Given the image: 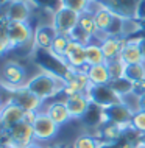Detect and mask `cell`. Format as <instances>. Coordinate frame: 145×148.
I'll return each mask as SVG.
<instances>
[{
	"mask_svg": "<svg viewBox=\"0 0 145 148\" xmlns=\"http://www.w3.org/2000/svg\"><path fill=\"white\" fill-rule=\"evenodd\" d=\"M64 84H66V81L63 79V77L53 73V72L42 70L28 79L25 87L45 103L50 100H55L59 94H63Z\"/></svg>",
	"mask_w": 145,
	"mask_h": 148,
	"instance_id": "1",
	"label": "cell"
},
{
	"mask_svg": "<svg viewBox=\"0 0 145 148\" xmlns=\"http://www.w3.org/2000/svg\"><path fill=\"white\" fill-rule=\"evenodd\" d=\"M2 84L3 87L10 89L11 92L25 87L28 83V73L27 69L22 66L21 62L16 61H8L2 69Z\"/></svg>",
	"mask_w": 145,
	"mask_h": 148,
	"instance_id": "2",
	"label": "cell"
},
{
	"mask_svg": "<svg viewBox=\"0 0 145 148\" xmlns=\"http://www.w3.org/2000/svg\"><path fill=\"white\" fill-rule=\"evenodd\" d=\"M31 126H33V131H34V139L38 143H50L53 139L58 136L59 133V125H56V123L52 120L48 115L45 114V111H38V114H36V119L34 122L31 123Z\"/></svg>",
	"mask_w": 145,
	"mask_h": 148,
	"instance_id": "3",
	"label": "cell"
},
{
	"mask_svg": "<svg viewBox=\"0 0 145 148\" xmlns=\"http://www.w3.org/2000/svg\"><path fill=\"white\" fill-rule=\"evenodd\" d=\"M0 28L3 30L8 42H10V49L25 45L34 36V31L27 22H6L0 25Z\"/></svg>",
	"mask_w": 145,
	"mask_h": 148,
	"instance_id": "4",
	"label": "cell"
},
{
	"mask_svg": "<svg viewBox=\"0 0 145 148\" xmlns=\"http://www.w3.org/2000/svg\"><path fill=\"white\" fill-rule=\"evenodd\" d=\"M5 134H6L5 140L0 143H6V145L13 147V148H28L36 142L33 126H31V123L25 122V120L17 123L14 128H11Z\"/></svg>",
	"mask_w": 145,
	"mask_h": 148,
	"instance_id": "5",
	"label": "cell"
},
{
	"mask_svg": "<svg viewBox=\"0 0 145 148\" xmlns=\"http://www.w3.org/2000/svg\"><path fill=\"white\" fill-rule=\"evenodd\" d=\"M86 95L89 97L91 103L98 106L100 109H106L122 101V97L115 94V90L108 84V86H94L91 84L86 90Z\"/></svg>",
	"mask_w": 145,
	"mask_h": 148,
	"instance_id": "6",
	"label": "cell"
},
{
	"mask_svg": "<svg viewBox=\"0 0 145 148\" xmlns=\"http://www.w3.org/2000/svg\"><path fill=\"white\" fill-rule=\"evenodd\" d=\"M100 125L103 123H108V122H112V123H117V125L123 126V128H130L131 125V117H133V111L128 108L125 103H117V105L111 106V108H106V109H102L100 111Z\"/></svg>",
	"mask_w": 145,
	"mask_h": 148,
	"instance_id": "7",
	"label": "cell"
},
{
	"mask_svg": "<svg viewBox=\"0 0 145 148\" xmlns=\"http://www.w3.org/2000/svg\"><path fill=\"white\" fill-rule=\"evenodd\" d=\"M140 0H100L104 8L122 19H137V8Z\"/></svg>",
	"mask_w": 145,
	"mask_h": 148,
	"instance_id": "8",
	"label": "cell"
},
{
	"mask_svg": "<svg viewBox=\"0 0 145 148\" xmlns=\"http://www.w3.org/2000/svg\"><path fill=\"white\" fill-rule=\"evenodd\" d=\"M80 22V14L75 11L69 10V8L61 6L58 11L55 13V21H53V27L56 28L59 34H70Z\"/></svg>",
	"mask_w": 145,
	"mask_h": 148,
	"instance_id": "9",
	"label": "cell"
},
{
	"mask_svg": "<svg viewBox=\"0 0 145 148\" xmlns=\"http://www.w3.org/2000/svg\"><path fill=\"white\" fill-rule=\"evenodd\" d=\"M23 120H25V111L10 100L3 108V111L0 112V128L3 133H8L11 128H14L17 123L23 122Z\"/></svg>",
	"mask_w": 145,
	"mask_h": 148,
	"instance_id": "10",
	"label": "cell"
},
{
	"mask_svg": "<svg viewBox=\"0 0 145 148\" xmlns=\"http://www.w3.org/2000/svg\"><path fill=\"white\" fill-rule=\"evenodd\" d=\"M42 111H45V114L59 126H64L66 123H69L72 120V115L69 112V108H67L64 98L63 100L55 98V100H50V101L44 103Z\"/></svg>",
	"mask_w": 145,
	"mask_h": 148,
	"instance_id": "11",
	"label": "cell"
},
{
	"mask_svg": "<svg viewBox=\"0 0 145 148\" xmlns=\"http://www.w3.org/2000/svg\"><path fill=\"white\" fill-rule=\"evenodd\" d=\"M11 101L19 105L25 112L30 111H41L44 108V101L38 98L33 92H30L27 87H21V89L11 92Z\"/></svg>",
	"mask_w": 145,
	"mask_h": 148,
	"instance_id": "12",
	"label": "cell"
},
{
	"mask_svg": "<svg viewBox=\"0 0 145 148\" xmlns=\"http://www.w3.org/2000/svg\"><path fill=\"white\" fill-rule=\"evenodd\" d=\"M100 41V45H102L103 55L106 62L114 61V59L120 58V53H122L125 44H126L128 38H123V36H106L104 34Z\"/></svg>",
	"mask_w": 145,
	"mask_h": 148,
	"instance_id": "13",
	"label": "cell"
},
{
	"mask_svg": "<svg viewBox=\"0 0 145 148\" xmlns=\"http://www.w3.org/2000/svg\"><path fill=\"white\" fill-rule=\"evenodd\" d=\"M63 59H64V62H66V66L70 67V69H74V70L81 69V67H84L87 64V61H86V45H83V44H80L76 41H70Z\"/></svg>",
	"mask_w": 145,
	"mask_h": 148,
	"instance_id": "14",
	"label": "cell"
},
{
	"mask_svg": "<svg viewBox=\"0 0 145 148\" xmlns=\"http://www.w3.org/2000/svg\"><path fill=\"white\" fill-rule=\"evenodd\" d=\"M64 100H66V105L69 108L72 119H83L84 115L89 112L91 105H92L86 94H76V95H72V97H67Z\"/></svg>",
	"mask_w": 145,
	"mask_h": 148,
	"instance_id": "15",
	"label": "cell"
},
{
	"mask_svg": "<svg viewBox=\"0 0 145 148\" xmlns=\"http://www.w3.org/2000/svg\"><path fill=\"white\" fill-rule=\"evenodd\" d=\"M31 14L30 5L27 0H11L5 11V17L8 22H28Z\"/></svg>",
	"mask_w": 145,
	"mask_h": 148,
	"instance_id": "16",
	"label": "cell"
},
{
	"mask_svg": "<svg viewBox=\"0 0 145 148\" xmlns=\"http://www.w3.org/2000/svg\"><path fill=\"white\" fill-rule=\"evenodd\" d=\"M91 13L94 14V19H95L97 27H98L100 34H106L108 30L111 28L112 22H114V17H115V16L112 14L111 11L108 10V8H104L102 3H98V2H92Z\"/></svg>",
	"mask_w": 145,
	"mask_h": 148,
	"instance_id": "17",
	"label": "cell"
},
{
	"mask_svg": "<svg viewBox=\"0 0 145 148\" xmlns=\"http://www.w3.org/2000/svg\"><path fill=\"white\" fill-rule=\"evenodd\" d=\"M58 31L53 27V23H45V25H39L34 30V36H33V44L36 49H44L48 50L53 44Z\"/></svg>",
	"mask_w": 145,
	"mask_h": 148,
	"instance_id": "18",
	"label": "cell"
},
{
	"mask_svg": "<svg viewBox=\"0 0 145 148\" xmlns=\"http://www.w3.org/2000/svg\"><path fill=\"white\" fill-rule=\"evenodd\" d=\"M120 59H122L126 66L128 64H142V62H145L142 50H140V45H139V39H130L128 38L122 53H120Z\"/></svg>",
	"mask_w": 145,
	"mask_h": 148,
	"instance_id": "19",
	"label": "cell"
},
{
	"mask_svg": "<svg viewBox=\"0 0 145 148\" xmlns=\"http://www.w3.org/2000/svg\"><path fill=\"white\" fill-rule=\"evenodd\" d=\"M87 77H89L91 84L94 86H108L112 81L106 62L98 64V66H91L87 70Z\"/></svg>",
	"mask_w": 145,
	"mask_h": 148,
	"instance_id": "20",
	"label": "cell"
},
{
	"mask_svg": "<svg viewBox=\"0 0 145 148\" xmlns=\"http://www.w3.org/2000/svg\"><path fill=\"white\" fill-rule=\"evenodd\" d=\"M126 128L117 125V123H112V122H108V123H103L102 128H100V136L104 139V142L108 143H115L122 139V136L125 134Z\"/></svg>",
	"mask_w": 145,
	"mask_h": 148,
	"instance_id": "21",
	"label": "cell"
},
{
	"mask_svg": "<svg viewBox=\"0 0 145 148\" xmlns=\"http://www.w3.org/2000/svg\"><path fill=\"white\" fill-rule=\"evenodd\" d=\"M86 61L89 66H98V64L106 62L102 50V45H100V41H91L86 45Z\"/></svg>",
	"mask_w": 145,
	"mask_h": 148,
	"instance_id": "22",
	"label": "cell"
},
{
	"mask_svg": "<svg viewBox=\"0 0 145 148\" xmlns=\"http://www.w3.org/2000/svg\"><path fill=\"white\" fill-rule=\"evenodd\" d=\"M70 41H72L70 34H59L58 33L53 44H52V47L48 49V51H50L52 55H55V56H58V58H63L64 53H66V50H67V47H69Z\"/></svg>",
	"mask_w": 145,
	"mask_h": 148,
	"instance_id": "23",
	"label": "cell"
},
{
	"mask_svg": "<svg viewBox=\"0 0 145 148\" xmlns=\"http://www.w3.org/2000/svg\"><path fill=\"white\" fill-rule=\"evenodd\" d=\"M78 27H80V28H83L87 34H91L92 38H95V36H98V34H100L98 27H97L95 19H94V14H92L91 11H86V13L80 14Z\"/></svg>",
	"mask_w": 145,
	"mask_h": 148,
	"instance_id": "24",
	"label": "cell"
},
{
	"mask_svg": "<svg viewBox=\"0 0 145 148\" xmlns=\"http://www.w3.org/2000/svg\"><path fill=\"white\" fill-rule=\"evenodd\" d=\"M123 77L130 79L131 83H139L145 79V62L142 64H125V73Z\"/></svg>",
	"mask_w": 145,
	"mask_h": 148,
	"instance_id": "25",
	"label": "cell"
},
{
	"mask_svg": "<svg viewBox=\"0 0 145 148\" xmlns=\"http://www.w3.org/2000/svg\"><path fill=\"white\" fill-rule=\"evenodd\" d=\"M72 148H102V142L92 134H80L72 143Z\"/></svg>",
	"mask_w": 145,
	"mask_h": 148,
	"instance_id": "26",
	"label": "cell"
},
{
	"mask_svg": "<svg viewBox=\"0 0 145 148\" xmlns=\"http://www.w3.org/2000/svg\"><path fill=\"white\" fill-rule=\"evenodd\" d=\"M109 86L115 90V94L120 95V97H125V95L131 94V92L134 90V83H131L130 79H126L125 77L112 79V81L109 83Z\"/></svg>",
	"mask_w": 145,
	"mask_h": 148,
	"instance_id": "27",
	"label": "cell"
},
{
	"mask_svg": "<svg viewBox=\"0 0 145 148\" xmlns=\"http://www.w3.org/2000/svg\"><path fill=\"white\" fill-rule=\"evenodd\" d=\"M61 6L69 8L78 14H83L86 11H91L92 0H61Z\"/></svg>",
	"mask_w": 145,
	"mask_h": 148,
	"instance_id": "28",
	"label": "cell"
},
{
	"mask_svg": "<svg viewBox=\"0 0 145 148\" xmlns=\"http://www.w3.org/2000/svg\"><path fill=\"white\" fill-rule=\"evenodd\" d=\"M130 128L140 136L145 134V111L139 109V111H134V112H133Z\"/></svg>",
	"mask_w": 145,
	"mask_h": 148,
	"instance_id": "29",
	"label": "cell"
},
{
	"mask_svg": "<svg viewBox=\"0 0 145 148\" xmlns=\"http://www.w3.org/2000/svg\"><path fill=\"white\" fill-rule=\"evenodd\" d=\"M106 64H108V69H109V73H111L112 79H117V78L123 77V73H125V62L120 58L114 59V61H109Z\"/></svg>",
	"mask_w": 145,
	"mask_h": 148,
	"instance_id": "30",
	"label": "cell"
},
{
	"mask_svg": "<svg viewBox=\"0 0 145 148\" xmlns=\"http://www.w3.org/2000/svg\"><path fill=\"white\" fill-rule=\"evenodd\" d=\"M70 38H72V41H76V42H80V44H83V45H87L92 39V36L91 34H87L86 31H84L83 28H80V27H76V28L70 33Z\"/></svg>",
	"mask_w": 145,
	"mask_h": 148,
	"instance_id": "31",
	"label": "cell"
},
{
	"mask_svg": "<svg viewBox=\"0 0 145 148\" xmlns=\"http://www.w3.org/2000/svg\"><path fill=\"white\" fill-rule=\"evenodd\" d=\"M10 49V42H8L5 33H3V30L0 28V55H3L5 51Z\"/></svg>",
	"mask_w": 145,
	"mask_h": 148,
	"instance_id": "32",
	"label": "cell"
},
{
	"mask_svg": "<svg viewBox=\"0 0 145 148\" xmlns=\"http://www.w3.org/2000/svg\"><path fill=\"white\" fill-rule=\"evenodd\" d=\"M134 92L137 97H142V95H145V79H142V81L139 83H134Z\"/></svg>",
	"mask_w": 145,
	"mask_h": 148,
	"instance_id": "33",
	"label": "cell"
},
{
	"mask_svg": "<svg viewBox=\"0 0 145 148\" xmlns=\"http://www.w3.org/2000/svg\"><path fill=\"white\" fill-rule=\"evenodd\" d=\"M144 19H145V0H140L137 8V21H144Z\"/></svg>",
	"mask_w": 145,
	"mask_h": 148,
	"instance_id": "34",
	"label": "cell"
},
{
	"mask_svg": "<svg viewBox=\"0 0 145 148\" xmlns=\"http://www.w3.org/2000/svg\"><path fill=\"white\" fill-rule=\"evenodd\" d=\"M139 45H140V50H142V55L145 59V36L144 38H139Z\"/></svg>",
	"mask_w": 145,
	"mask_h": 148,
	"instance_id": "35",
	"label": "cell"
},
{
	"mask_svg": "<svg viewBox=\"0 0 145 148\" xmlns=\"http://www.w3.org/2000/svg\"><path fill=\"white\" fill-rule=\"evenodd\" d=\"M139 109L145 111V95H142V97H139Z\"/></svg>",
	"mask_w": 145,
	"mask_h": 148,
	"instance_id": "36",
	"label": "cell"
},
{
	"mask_svg": "<svg viewBox=\"0 0 145 148\" xmlns=\"http://www.w3.org/2000/svg\"><path fill=\"white\" fill-rule=\"evenodd\" d=\"M45 148H66V147L61 145V143H50V145L45 147Z\"/></svg>",
	"mask_w": 145,
	"mask_h": 148,
	"instance_id": "37",
	"label": "cell"
},
{
	"mask_svg": "<svg viewBox=\"0 0 145 148\" xmlns=\"http://www.w3.org/2000/svg\"><path fill=\"white\" fill-rule=\"evenodd\" d=\"M136 148H145V143L140 142V137L137 139V142H136Z\"/></svg>",
	"mask_w": 145,
	"mask_h": 148,
	"instance_id": "38",
	"label": "cell"
},
{
	"mask_svg": "<svg viewBox=\"0 0 145 148\" xmlns=\"http://www.w3.org/2000/svg\"><path fill=\"white\" fill-rule=\"evenodd\" d=\"M5 105H6V103L3 101V98H2V97H0V112L3 111V108H5Z\"/></svg>",
	"mask_w": 145,
	"mask_h": 148,
	"instance_id": "39",
	"label": "cell"
},
{
	"mask_svg": "<svg viewBox=\"0 0 145 148\" xmlns=\"http://www.w3.org/2000/svg\"><path fill=\"white\" fill-rule=\"evenodd\" d=\"M28 148H42V145H41V143H38V142H34L33 145H30Z\"/></svg>",
	"mask_w": 145,
	"mask_h": 148,
	"instance_id": "40",
	"label": "cell"
},
{
	"mask_svg": "<svg viewBox=\"0 0 145 148\" xmlns=\"http://www.w3.org/2000/svg\"><path fill=\"white\" fill-rule=\"evenodd\" d=\"M0 148H13V147L6 145V143H0Z\"/></svg>",
	"mask_w": 145,
	"mask_h": 148,
	"instance_id": "41",
	"label": "cell"
},
{
	"mask_svg": "<svg viewBox=\"0 0 145 148\" xmlns=\"http://www.w3.org/2000/svg\"><path fill=\"white\" fill-rule=\"evenodd\" d=\"M140 142H142V143H145V134H142V136H140Z\"/></svg>",
	"mask_w": 145,
	"mask_h": 148,
	"instance_id": "42",
	"label": "cell"
},
{
	"mask_svg": "<svg viewBox=\"0 0 145 148\" xmlns=\"http://www.w3.org/2000/svg\"><path fill=\"white\" fill-rule=\"evenodd\" d=\"M0 87H2V79H0Z\"/></svg>",
	"mask_w": 145,
	"mask_h": 148,
	"instance_id": "43",
	"label": "cell"
},
{
	"mask_svg": "<svg viewBox=\"0 0 145 148\" xmlns=\"http://www.w3.org/2000/svg\"><path fill=\"white\" fill-rule=\"evenodd\" d=\"M92 2H100V0H92Z\"/></svg>",
	"mask_w": 145,
	"mask_h": 148,
	"instance_id": "44",
	"label": "cell"
},
{
	"mask_svg": "<svg viewBox=\"0 0 145 148\" xmlns=\"http://www.w3.org/2000/svg\"><path fill=\"white\" fill-rule=\"evenodd\" d=\"M66 148H72V145H69V147H66Z\"/></svg>",
	"mask_w": 145,
	"mask_h": 148,
	"instance_id": "45",
	"label": "cell"
}]
</instances>
